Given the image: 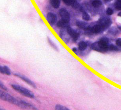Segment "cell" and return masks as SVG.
Returning a JSON list of instances; mask_svg holds the SVG:
<instances>
[{
	"label": "cell",
	"instance_id": "obj_1",
	"mask_svg": "<svg viewBox=\"0 0 121 110\" xmlns=\"http://www.w3.org/2000/svg\"><path fill=\"white\" fill-rule=\"evenodd\" d=\"M109 40L107 38H102L99 41L95 42L91 46L93 50L99 52H105L109 50Z\"/></svg>",
	"mask_w": 121,
	"mask_h": 110
},
{
	"label": "cell",
	"instance_id": "obj_2",
	"mask_svg": "<svg viewBox=\"0 0 121 110\" xmlns=\"http://www.w3.org/2000/svg\"><path fill=\"white\" fill-rule=\"evenodd\" d=\"M0 98H1V99L2 100L9 102L11 104L15 105L20 108H25V106L22 104L20 101H18L15 99L14 97L10 95L9 94L2 90L0 91Z\"/></svg>",
	"mask_w": 121,
	"mask_h": 110
},
{
	"label": "cell",
	"instance_id": "obj_3",
	"mask_svg": "<svg viewBox=\"0 0 121 110\" xmlns=\"http://www.w3.org/2000/svg\"><path fill=\"white\" fill-rule=\"evenodd\" d=\"M11 86L15 90L17 91L18 92L20 93L24 96L30 98H35V95L34 93L31 91H30L27 88H26L20 86L19 85L16 84H12Z\"/></svg>",
	"mask_w": 121,
	"mask_h": 110
},
{
	"label": "cell",
	"instance_id": "obj_4",
	"mask_svg": "<svg viewBox=\"0 0 121 110\" xmlns=\"http://www.w3.org/2000/svg\"><path fill=\"white\" fill-rule=\"evenodd\" d=\"M14 75L20 78L21 79H22L23 81H24V82H25L27 83H28L30 85H31V86H32L34 88H37V85H36L35 83V82H34L32 81H31V79L29 78L28 77H26L25 75H23L19 74V73H15Z\"/></svg>",
	"mask_w": 121,
	"mask_h": 110
},
{
	"label": "cell",
	"instance_id": "obj_5",
	"mask_svg": "<svg viewBox=\"0 0 121 110\" xmlns=\"http://www.w3.org/2000/svg\"><path fill=\"white\" fill-rule=\"evenodd\" d=\"M60 15L62 19L66 21L67 22H69L70 20V15L69 12L65 9H60L59 11Z\"/></svg>",
	"mask_w": 121,
	"mask_h": 110
},
{
	"label": "cell",
	"instance_id": "obj_6",
	"mask_svg": "<svg viewBox=\"0 0 121 110\" xmlns=\"http://www.w3.org/2000/svg\"><path fill=\"white\" fill-rule=\"evenodd\" d=\"M67 28V32L69 34V35L73 39V40L74 41H76L77 40V39L79 37V33H77L75 30L71 28L69 26L66 27Z\"/></svg>",
	"mask_w": 121,
	"mask_h": 110
},
{
	"label": "cell",
	"instance_id": "obj_7",
	"mask_svg": "<svg viewBox=\"0 0 121 110\" xmlns=\"http://www.w3.org/2000/svg\"><path fill=\"white\" fill-rule=\"evenodd\" d=\"M100 24L104 29L107 28L109 27L112 23L110 18L108 17H104L99 19Z\"/></svg>",
	"mask_w": 121,
	"mask_h": 110
},
{
	"label": "cell",
	"instance_id": "obj_8",
	"mask_svg": "<svg viewBox=\"0 0 121 110\" xmlns=\"http://www.w3.org/2000/svg\"><path fill=\"white\" fill-rule=\"evenodd\" d=\"M46 19L48 23L51 26H52L56 22L57 16L55 14L52 13H49L47 14Z\"/></svg>",
	"mask_w": 121,
	"mask_h": 110
},
{
	"label": "cell",
	"instance_id": "obj_9",
	"mask_svg": "<svg viewBox=\"0 0 121 110\" xmlns=\"http://www.w3.org/2000/svg\"><path fill=\"white\" fill-rule=\"evenodd\" d=\"M63 2L68 5H71L73 8H77L79 7V4L75 0H63Z\"/></svg>",
	"mask_w": 121,
	"mask_h": 110
},
{
	"label": "cell",
	"instance_id": "obj_10",
	"mask_svg": "<svg viewBox=\"0 0 121 110\" xmlns=\"http://www.w3.org/2000/svg\"><path fill=\"white\" fill-rule=\"evenodd\" d=\"M0 71L3 74H5L8 76H10L11 75L10 70L7 66H1V67H0Z\"/></svg>",
	"mask_w": 121,
	"mask_h": 110
},
{
	"label": "cell",
	"instance_id": "obj_11",
	"mask_svg": "<svg viewBox=\"0 0 121 110\" xmlns=\"http://www.w3.org/2000/svg\"><path fill=\"white\" fill-rule=\"evenodd\" d=\"M103 27L100 24H96L91 28V31L93 33L97 34L100 33L103 30Z\"/></svg>",
	"mask_w": 121,
	"mask_h": 110
},
{
	"label": "cell",
	"instance_id": "obj_12",
	"mask_svg": "<svg viewBox=\"0 0 121 110\" xmlns=\"http://www.w3.org/2000/svg\"><path fill=\"white\" fill-rule=\"evenodd\" d=\"M76 24L78 27H79V28L83 29H88V26L87 25V24L82 21L80 20H77L76 21Z\"/></svg>",
	"mask_w": 121,
	"mask_h": 110
},
{
	"label": "cell",
	"instance_id": "obj_13",
	"mask_svg": "<svg viewBox=\"0 0 121 110\" xmlns=\"http://www.w3.org/2000/svg\"><path fill=\"white\" fill-rule=\"evenodd\" d=\"M69 22L61 19L57 22V26L59 28H65L69 26Z\"/></svg>",
	"mask_w": 121,
	"mask_h": 110
},
{
	"label": "cell",
	"instance_id": "obj_14",
	"mask_svg": "<svg viewBox=\"0 0 121 110\" xmlns=\"http://www.w3.org/2000/svg\"><path fill=\"white\" fill-rule=\"evenodd\" d=\"M50 2L51 5L54 9H57L60 7V0H50Z\"/></svg>",
	"mask_w": 121,
	"mask_h": 110
},
{
	"label": "cell",
	"instance_id": "obj_15",
	"mask_svg": "<svg viewBox=\"0 0 121 110\" xmlns=\"http://www.w3.org/2000/svg\"><path fill=\"white\" fill-rule=\"evenodd\" d=\"M21 103L22 104L25 106V108H30V109H34V110H37V108H36L34 106H33V105L31 104H30L25 101H23V100H20Z\"/></svg>",
	"mask_w": 121,
	"mask_h": 110
},
{
	"label": "cell",
	"instance_id": "obj_16",
	"mask_svg": "<svg viewBox=\"0 0 121 110\" xmlns=\"http://www.w3.org/2000/svg\"><path fill=\"white\" fill-rule=\"evenodd\" d=\"M87 47V44L85 41H81L78 44V48L81 51H84Z\"/></svg>",
	"mask_w": 121,
	"mask_h": 110
},
{
	"label": "cell",
	"instance_id": "obj_17",
	"mask_svg": "<svg viewBox=\"0 0 121 110\" xmlns=\"http://www.w3.org/2000/svg\"><path fill=\"white\" fill-rule=\"evenodd\" d=\"M102 5V2L100 0H94L92 2V5L94 8H99Z\"/></svg>",
	"mask_w": 121,
	"mask_h": 110
},
{
	"label": "cell",
	"instance_id": "obj_18",
	"mask_svg": "<svg viewBox=\"0 0 121 110\" xmlns=\"http://www.w3.org/2000/svg\"><path fill=\"white\" fill-rule=\"evenodd\" d=\"M55 108L57 110H69L67 107H66L64 106L61 105H60V104H57L55 106Z\"/></svg>",
	"mask_w": 121,
	"mask_h": 110
},
{
	"label": "cell",
	"instance_id": "obj_19",
	"mask_svg": "<svg viewBox=\"0 0 121 110\" xmlns=\"http://www.w3.org/2000/svg\"><path fill=\"white\" fill-rule=\"evenodd\" d=\"M82 18L84 20H86V21H89L91 19L90 15L85 11L83 12Z\"/></svg>",
	"mask_w": 121,
	"mask_h": 110
},
{
	"label": "cell",
	"instance_id": "obj_20",
	"mask_svg": "<svg viewBox=\"0 0 121 110\" xmlns=\"http://www.w3.org/2000/svg\"><path fill=\"white\" fill-rule=\"evenodd\" d=\"M48 41L49 42V43L50 44V45L54 49V50H56L58 51V49L57 46H56V45L54 43V42L51 41V39H50L49 38H48Z\"/></svg>",
	"mask_w": 121,
	"mask_h": 110
},
{
	"label": "cell",
	"instance_id": "obj_21",
	"mask_svg": "<svg viewBox=\"0 0 121 110\" xmlns=\"http://www.w3.org/2000/svg\"><path fill=\"white\" fill-rule=\"evenodd\" d=\"M109 50L111 51H117L118 50V48L113 45H109Z\"/></svg>",
	"mask_w": 121,
	"mask_h": 110
},
{
	"label": "cell",
	"instance_id": "obj_22",
	"mask_svg": "<svg viewBox=\"0 0 121 110\" xmlns=\"http://www.w3.org/2000/svg\"><path fill=\"white\" fill-rule=\"evenodd\" d=\"M115 8L118 10H121V2L118 1L115 4Z\"/></svg>",
	"mask_w": 121,
	"mask_h": 110
},
{
	"label": "cell",
	"instance_id": "obj_23",
	"mask_svg": "<svg viewBox=\"0 0 121 110\" xmlns=\"http://www.w3.org/2000/svg\"><path fill=\"white\" fill-rule=\"evenodd\" d=\"M106 14L108 15H111L113 14V10L111 8H108L106 10Z\"/></svg>",
	"mask_w": 121,
	"mask_h": 110
},
{
	"label": "cell",
	"instance_id": "obj_24",
	"mask_svg": "<svg viewBox=\"0 0 121 110\" xmlns=\"http://www.w3.org/2000/svg\"><path fill=\"white\" fill-rule=\"evenodd\" d=\"M0 87H1L2 89H3L4 90H5V91H8V89L7 88V87L5 86V85H4V84L2 82H0Z\"/></svg>",
	"mask_w": 121,
	"mask_h": 110
},
{
	"label": "cell",
	"instance_id": "obj_25",
	"mask_svg": "<svg viewBox=\"0 0 121 110\" xmlns=\"http://www.w3.org/2000/svg\"><path fill=\"white\" fill-rule=\"evenodd\" d=\"M116 43L118 46L121 47V38L118 39L116 41Z\"/></svg>",
	"mask_w": 121,
	"mask_h": 110
},
{
	"label": "cell",
	"instance_id": "obj_26",
	"mask_svg": "<svg viewBox=\"0 0 121 110\" xmlns=\"http://www.w3.org/2000/svg\"><path fill=\"white\" fill-rule=\"evenodd\" d=\"M72 50L76 54H78L77 53V49L76 48V47H73V48L72 49Z\"/></svg>",
	"mask_w": 121,
	"mask_h": 110
},
{
	"label": "cell",
	"instance_id": "obj_27",
	"mask_svg": "<svg viewBox=\"0 0 121 110\" xmlns=\"http://www.w3.org/2000/svg\"><path fill=\"white\" fill-rule=\"evenodd\" d=\"M118 15L119 16H120V17H121V12H120V13H119L118 14Z\"/></svg>",
	"mask_w": 121,
	"mask_h": 110
},
{
	"label": "cell",
	"instance_id": "obj_28",
	"mask_svg": "<svg viewBox=\"0 0 121 110\" xmlns=\"http://www.w3.org/2000/svg\"><path fill=\"white\" fill-rule=\"evenodd\" d=\"M111 1V0H105V2H109V1Z\"/></svg>",
	"mask_w": 121,
	"mask_h": 110
},
{
	"label": "cell",
	"instance_id": "obj_29",
	"mask_svg": "<svg viewBox=\"0 0 121 110\" xmlns=\"http://www.w3.org/2000/svg\"><path fill=\"white\" fill-rule=\"evenodd\" d=\"M75 1H77V2H78V1H80V0H75Z\"/></svg>",
	"mask_w": 121,
	"mask_h": 110
},
{
	"label": "cell",
	"instance_id": "obj_30",
	"mask_svg": "<svg viewBox=\"0 0 121 110\" xmlns=\"http://www.w3.org/2000/svg\"><path fill=\"white\" fill-rule=\"evenodd\" d=\"M119 28H120V29L121 30V27H119Z\"/></svg>",
	"mask_w": 121,
	"mask_h": 110
},
{
	"label": "cell",
	"instance_id": "obj_31",
	"mask_svg": "<svg viewBox=\"0 0 121 110\" xmlns=\"http://www.w3.org/2000/svg\"><path fill=\"white\" fill-rule=\"evenodd\" d=\"M118 1H121V0H118Z\"/></svg>",
	"mask_w": 121,
	"mask_h": 110
}]
</instances>
